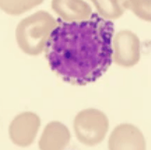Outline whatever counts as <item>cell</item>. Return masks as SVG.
Segmentation results:
<instances>
[{"mask_svg":"<svg viewBox=\"0 0 151 150\" xmlns=\"http://www.w3.org/2000/svg\"><path fill=\"white\" fill-rule=\"evenodd\" d=\"M108 148L112 150H142L147 148V143L143 132L136 126L130 123H122L112 131L108 140Z\"/></svg>","mask_w":151,"mask_h":150,"instance_id":"obj_6","label":"cell"},{"mask_svg":"<svg viewBox=\"0 0 151 150\" xmlns=\"http://www.w3.org/2000/svg\"><path fill=\"white\" fill-rule=\"evenodd\" d=\"M95 7L97 13L106 20L120 18L127 9L125 0H91Z\"/></svg>","mask_w":151,"mask_h":150,"instance_id":"obj_9","label":"cell"},{"mask_svg":"<svg viewBox=\"0 0 151 150\" xmlns=\"http://www.w3.org/2000/svg\"><path fill=\"white\" fill-rule=\"evenodd\" d=\"M44 0H0L1 9L9 15H21L43 3Z\"/></svg>","mask_w":151,"mask_h":150,"instance_id":"obj_10","label":"cell"},{"mask_svg":"<svg viewBox=\"0 0 151 150\" xmlns=\"http://www.w3.org/2000/svg\"><path fill=\"white\" fill-rule=\"evenodd\" d=\"M73 128L77 139L87 146L101 144L108 131L109 120L106 115L96 108L81 110L75 117Z\"/></svg>","mask_w":151,"mask_h":150,"instance_id":"obj_3","label":"cell"},{"mask_svg":"<svg viewBox=\"0 0 151 150\" xmlns=\"http://www.w3.org/2000/svg\"><path fill=\"white\" fill-rule=\"evenodd\" d=\"M56 21L49 12L39 10L22 19L16 27L15 37L19 48L27 55L37 56L43 52Z\"/></svg>","mask_w":151,"mask_h":150,"instance_id":"obj_2","label":"cell"},{"mask_svg":"<svg viewBox=\"0 0 151 150\" xmlns=\"http://www.w3.org/2000/svg\"><path fill=\"white\" fill-rule=\"evenodd\" d=\"M113 34L112 21L98 13L83 21L59 20L45 48L51 71L74 86L95 82L113 62Z\"/></svg>","mask_w":151,"mask_h":150,"instance_id":"obj_1","label":"cell"},{"mask_svg":"<svg viewBox=\"0 0 151 150\" xmlns=\"http://www.w3.org/2000/svg\"><path fill=\"white\" fill-rule=\"evenodd\" d=\"M125 7L139 19L151 22V0H125Z\"/></svg>","mask_w":151,"mask_h":150,"instance_id":"obj_11","label":"cell"},{"mask_svg":"<svg viewBox=\"0 0 151 150\" xmlns=\"http://www.w3.org/2000/svg\"><path fill=\"white\" fill-rule=\"evenodd\" d=\"M70 138V131L65 124L59 121H51L45 127L38 142V147L42 150L63 149L69 145Z\"/></svg>","mask_w":151,"mask_h":150,"instance_id":"obj_8","label":"cell"},{"mask_svg":"<svg viewBox=\"0 0 151 150\" xmlns=\"http://www.w3.org/2000/svg\"><path fill=\"white\" fill-rule=\"evenodd\" d=\"M40 118L34 112H24L16 116L9 128V134L14 145L26 147L31 146L39 131Z\"/></svg>","mask_w":151,"mask_h":150,"instance_id":"obj_5","label":"cell"},{"mask_svg":"<svg viewBox=\"0 0 151 150\" xmlns=\"http://www.w3.org/2000/svg\"><path fill=\"white\" fill-rule=\"evenodd\" d=\"M113 61L117 65L129 68L140 61V40L130 30H121L113 37Z\"/></svg>","mask_w":151,"mask_h":150,"instance_id":"obj_4","label":"cell"},{"mask_svg":"<svg viewBox=\"0 0 151 150\" xmlns=\"http://www.w3.org/2000/svg\"><path fill=\"white\" fill-rule=\"evenodd\" d=\"M51 8L65 22L88 20L92 14L91 6L84 0H51Z\"/></svg>","mask_w":151,"mask_h":150,"instance_id":"obj_7","label":"cell"}]
</instances>
